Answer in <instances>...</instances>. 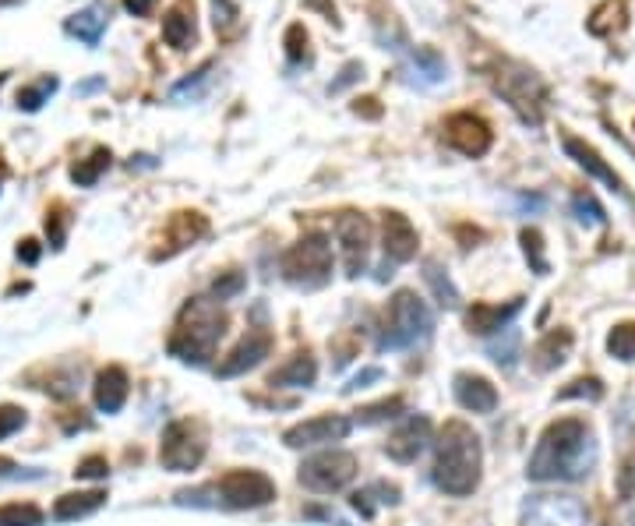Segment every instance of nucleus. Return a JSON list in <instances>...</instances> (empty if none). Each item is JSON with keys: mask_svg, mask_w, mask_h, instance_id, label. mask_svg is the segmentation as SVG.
I'll use <instances>...</instances> for the list:
<instances>
[{"mask_svg": "<svg viewBox=\"0 0 635 526\" xmlns=\"http://www.w3.org/2000/svg\"><path fill=\"white\" fill-rule=\"evenodd\" d=\"M597 463V442L593 431L579 417H565L554 421L551 428L540 435L537 449L530 456L526 474L530 481H583Z\"/></svg>", "mask_w": 635, "mask_h": 526, "instance_id": "1", "label": "nucleus"}, {"mask_svg": "<svg viewBox=\"0 0 635 526\" xmlns=\"http://www.w3.org/2000/svg\"><path fill=\"white\" fill-rule=\"evenodd\" d=\"M480 466H484V452H480V438L473 435L470 424L463 421L445 424L438 438V459H434V484L445 495L466 498L477 491Z\"/></svg>", "mask_w": 635, "mask_h": 526, "instance_id": "2", "label": "nucleus"}, {"mask_svg": "<svg viewBox=\"0 0 635 526\" xmlns=\"http://www.w3.org/2000/svg\"><path fill=\"white\" fill-rule=\"evenodd\" d=\"M223 332H226V315L219 311V304L195 297L180 311V322L170 336V354L184 364H205L216 354Z\"/></svg>", "mask_w": 635, "mask_h": 526, "instance_id": "3", "label": "nucleus"}, {"mask_svg": "<svg viewBox=\"0 0 635 526\" xmlns=\"http://www.w3.org/2000/svg\"><path fill=\"white\" fill-rule=\"evenodd\" d=\"M434 329V315L413 290H399L389 304V318L381 325L378 350H410L413 343H424Z\"/></svg>", "mask_w": 635, "mask_h": 526, "instance_id": "4", "label": "nucleus"}, {"mask_svg": "<svg viewBox=\"0 0 635 526\" xmlns=\"http://www.w3.org/2000/svg\"><path fill=\"white\" fill-rule=\"evenodd\" d=\"M283 279L297 290H322L332 279V248L325 233H307L304 241H297L279 262Z\"/></svg>", "mask_w": 635, "mask_h": 526, "instance_id": "5", "label": "nucleus"}, {"mask_svg": "<svg viewBox=\"0 0 635 526\" xmlns=\"http://www.w3.org/2000/svg\"><path fill=\"white\" fill-rule=\"evenodd\" d=\"M491 82H494V92H498V96L505 99V103L512 106L526 124H540V117H544V103H547V89L530 68L512 64V61H501L498 68H494Z\"/></svg>", "mask_w": 635, "mask_h": 526, "instance_id": "6", "label": "nucleus"}, {"mask_svg": "<svg viewBox=\"0 0 635 526\" xmlns=\"http://www.w3.org/2000/svg\"><path fill=\"white\" fill-rule=\"evenodd\" d=\"M209 449V435L198 421H173L163 431V442H159V463L170 470V474H191L198 463L205 459Z\"/></svg>", "mask_w": 635, "mask_h": 526, "instance_id": "7", "label": "nucleus"}, {"mask_svg": "<svg viewBox=\"0 0 635 526\" xmlns=\"http://www.w3.org/2000/svg\"><path fill=\"white\" fill-rule=\"evenodd\" d=\"M353 477H357V456H353V452H343V449L318 452V456L300 463V484L318 491V495L343 491Z\"/></svg>", "mask_w": 635, "mask_h": 526, "instance_id": "8", "label": "nucleus"}, {"mask_svg": "<svg viewBox=\"0 0 635 526\" xmlns=\"http://www.w3.org/2000/svg\"><path fill=\"white\" fill-rule=\"evenodd\" d=\"M216 495L230 509H262L276 498V484L262 470H230V474L219 477Z\"/></svg>", "mask_w": 635, "mask_h": 526, "instance_id": "9", "label": "nucleus"}, {"mask_svg": "<svg viewBox=\"0 0 635 526\" xmlns=\"http://www.w3.org/2000/svg\"><path fill=\"white\" fill-rule=\"evenodd\" d=\"M336 241L343 251L346 276H360L367 269V251H371V223L360 212H339Z\"/></svg>", "mask_w": 635, "mask_h": 526, "instance_id": "10", "label": "nucleus"}, {"mask_svg": "<svg viewBox=\"0 0 635 526\" xmlns=\"http://www.w3.org/2000/svg\"><path fill=\"white\" fill-rule=\"evenodd\" d=\"M526 526H586V509L572 495H537L523 509Z\"/></svg>", "mask_w": 635, "mask_h": 526, "instance_id": "11", "label": "nucleus"}, {"mask_svg": "<svg viewBox=\"0 0 635 526\" xmlns=\"http://www.w3.org/2000/svg\"><path fill=\"white\" fill-rule=\"evenodd\" d=\"M353 421L343 414H322V417H311V421H300L293 424L290 431L283 435V442L290 449H307V445H329V442H343L350 435Z\"/></svg>", "mask_w": 635, "mask_h": 526, "instance_id": "12", "label": "nucleus"}, {"mask_svg": "<svg viewBox=\"0 0 635 526\" xmlns=\"http://www.w3.org/2000/svg\"><path fill=\"white\" fill-rule=\"evenodd\" d=\"M445 142L456 152H463V156L477 159L491 149L494 135L484 117H477V113H452L449 121H445Z\"/></svg>", "mask_w": 635, "mask_h": 526, "instance_id": "13", "label": "nucleus"}, {"mask_svg": "<svg viewBox=\"0 0 635 526\" xmlns=\"http://www.w3.org/2000/svg\"><path fill=\"white\" fill-rule=\"evenodd\" d=\"M272 343H276V339H272L269 329H251L237 346H233L230 354L223 357V364H219L216 375L219 378H237V375H244V371L258 368V364L272 354Z\"/></svg>", "mask_w": 635, "mask_h": 526, "instance_id": "14", "label": "nucleus"}, {"mask_svg": "<svg viewBox=\"0 0 635 526\" xmlns=\"http://www.w3.org/2000/svg\"><path fill=\"white\" fill-rule=\"evenodd\" d=\"M427 445H431V421H427V417H410V421L399 424L396 435L385 442V452H389V459H396V463H417Z\"/></svg>", "mask_w": 635, "mask_h": 526, "instance_id": "15", "label": "nucleus"}, {"mask_svg": "<svg viewBox=\"0 0 635 526\" xmlns=\"http://www.w3.org/2000/svg\"><path fill=\"white\" fill-rule=\"evenodd\" d=\"M209 233V219L202 216V212H177V216L170 219V226H166V233H163V241H166V248L163 251H156V262L159 258H173L177 251H184V248H191V244H198Z\"/></svg>", "mask_w": 635, "mask_h": 526, "instance_id": "16", "label": "nucleus"}, {"mask_svg": "<svg viewBox=\"0 0 635 526\" xmlns=\"http://www.w3.org/2000/svg\"><path fill=\"white\" fill-rule=\"evenodd\" d=\"M417 230L403 212H385V262L403 265L417 258Z\"/></svg>", "mask_w": 635, "mask_h": 526, "instance_id": "17", "label": "nucleus"}, {"mask_svg": "<svg viewBox=\"0 0 635 526\" xmlns=\"http://www.w3.org/2000/svg\"><path fill=\"white\" fill-rule=\"evenodd\" d=\"M452 392H456L459 406L470 410V414H491L498 406V389L484 375H473V371H459L456 382H452Z\"/></svg>", "mask_w": 635, "mask_h": 526, "instance_id": "18", "label": "nucleus"}, {"mask_svg": "<svg viewBox=\"0 0 635 526\" xmlns=\"http://www.w3.org/2000/svg\"><path fill=\"white\" fill-rule=\"evenodd\" d=\"M198 25H195V0H177L163 15V39L173 50H187L195 43Z\"/></svg>", "mask_w": 635, "mask_h": 526, "instance_id": "19", "label": "nucleus"}, {"mask_svg": "<svg viewBox=\"0 0 635 526\" xmlns=\"http://www.w3.org/2000/svg\"><path fill=\"white\" fill-rule=\"evenodd\" d=\"M523 311V301H512V304H473L470 311H466V325H470L473 336H491V332H501L512 318Z\"/></svg>", "mask_w": 635, "mask_h": 526, "instance_id": "20", "label": "nucleus"}, {"mask_svg": "<svg viewBox=\"0 0 635 526\" xmlns=\"http://www.w3.org/2000/svg\"><path fill=\"white\" fill-rule=\"evenodd\" d=\"M127 392H131V382H127L124 368H103L96 378V406L103 414H117L120 406L127 403Z\"/></svg>", "mask_w": 635, "mask_h": 526, "instance_id": "21", "label": "nucleus"}, {"mask_svg": "<svg viewBox=\"0 0 635 526\" xmlns=\"http://www.w3.org/2000/svg\"><path fill=\"white\" fill-rule=\"evenodd\" d=\"M565 152L572 159H576L579 166H583L590 177H597V181H604L611 191H618V195H625V184H621V177L611 170V166L604 163V159L597 156V149H590L586 142H579V138H565Z\"/></svg>", "mask_w": 635, "mask_h": 526, "instance_id": "22", "label": "nucleus"}, {"mask_svg": "<svg viewBox=\"0 0 635 526\" xmlns=\"http://www.w3.org/2000/svg\"><path fill=\"white\" fill-rule=\"evenodd\" d=\"M106 22H110V8H106V4H92V8L71 15L68 22H64V32L82 39L85 46H99V39H103L106 32Z\"/></svg>", "mask_w": 635, "mask_h": 526, "instance_id": "23", "label": "nucleus"}, {"mask_svg": "<svg viewBox=\"0 0 635 526\" xmlns=\"http://www.w3.org/2000/svg\"><path fill=\"white\" fill-rule=\"evenodd\" d=\"M406 78H410L413 85H438L445 82V75H449V68H445V61L438 57V50H431V46H420V50L410 53V61L403 64Z\"/></svg>", "mask_w": 635, "mask_h": 526, "instance_id": "24", "label": "nucleus"}, {"mask_svg": "<svg viewBox=\"0 0 635 526\" xmlns=\"http://www.w3.org/2000/svg\"><path fill=\"white\" fill-rule=\"evenodd\" d=\"M568 354H572V332L554 329V332H547L537 346H533L530 357H533V368L537 371H554L558 364L568 361Z\"/></svg>", "mask_w": 635, "mask_h": 526, "instance_id": "25", "label": "nucleus"}, {"mask_svg": "<svg viewBox=\"0 0 635 526\" xmlns=\"http://www.w3.org/2000/svg\"><path fill=\"white\" fill-rule=\"evenodd\" d=\"M314 378H318V364H314V357L307 354H297L293 361H286L283 368L272 371L269 385L272 389H307V385H314Z\"/></svg>", "mask_w": 635, "mask_h": 526, "instance_id": "26", "label": "nucleus"}, {"mask_svg": "<svg viewBox=\"0 0 635 526\" xmlns=\"http://www.w3.org/2000/svg\"><path fill=\"white\" fill-rule=\"evenodd\" d=\"M106 505V491H75V495H60L53 505V519L57 523H71V519H85Z\"/></svg>", "mask_w": 635, "mask_h": 526, "instance_id": "27", "label": "nucleus"}, {"mask_svg": "<svg viewBox=\"0 0 635 526\" xmlns=\"http://www.w3.org/2000/svg\"><path fill=\"white\" fill-rule=\"evenodd\" d=\"M396 502H399V488L396 484H385V481L371 484V488L353 495V509H357L364 519H371L374 512H378V505H396Z\"/></svg>", "mask_w": 635, "mask_h": 526, "instance_id": "28", "label": "nucleus"}, {"mask_svg": "<svg viewBox=\"0 0 635 526\" xmlns=\"http://www.w3.org/2000/svg\"><path fill=\"white\" fill-rule=\"evenodd\" d=\"M106 170H110V149H96L89 159H78V163L71 166V181H75L78 188H92Z\"/></svg>", "mask_w": 635, "mask_h": 526, "instance_id": "29", "label": "nucleus"}, {"mask_svg": "<svg viewBox=\"0 0 635 526\" xmlns=\"http://www.w3.org/2000/svg\"><path fill=\"white\" fill-rule=\"evenodd\" d=\"M424 283L434 290L438 304H445V308H459V290H456V283H452L449 272L441 269L438 262H424Z\"/></svg>", "mask_w": 635, "mask_h": 526, "instance_id": "30", "label": "nucleus"}, {"mask_svg": "<svg viewBox=\"0 0 635 526\" xmlns=\"http://www.w3.org/2000/svg\"><path fill=\"white\" fill-rule=\"evenodd\" d=\"M607 354L618 357V361H635V322H621L607 336Z\"/></svg>", "mask_w": 635, "mask_h": 526, "instance_id": "31", "label": "nucleus"}, {"mask_svg": "<svg viewBox=\"0 0 635 526\" xmlns=\"http://www.w3.org/2000/svg\"><path fill=\"white\" fill-rule=\"evenodd\" d=\"M406 410L403 396H392V399H381V403H371L364 410H357V424H381V421H392Z\"/></svg>", "mask_w": 635, "mask_h": 526, "instance_id": "32", "label": "nucleus"}, {"mask_svg": "<svg viewBox=\"0 0 635 526\" xmlns=\"http://www.w3.org/2000/svg\"><path fill=\"white\" fill-rule=\"evenodd\" d=\"M0 526H43V512L29 502L0 505Z\"/></svg>", "mask_w": 635, "mask_h": 526, "instance_id": "33", "label": "nucleus"}, {"mask_svg": "<svg viewBox=\"0 0 635 526\" xmlns=\"http://www.w3.org/2000/svg\"><path fill=\"white\" fill-rule=\"evenodd\" d=\"M212 22L219 36H237L240 32V8L233 0H212Z\"/></svg>", "mask_w": 635, "mask_h": 526, "instance_id": "34", "label": "nucleus"}, {"mask_svg": "<svg viewBox=\"0 0 635 526\" xmlns=\"http://www.w3.org/2000/svg\"><path fill=\"white\" fill-rule=\"evenodd\" d=\"M572 212H576L579 223L586 226H604L607 223V212L600 209V202L590 195V191H579V195H572Z\"/></svg>", "mask_w": 635, "mask_h": 526, "instance_id": "35", "label": "nucleus"}, {"mask_svg": "<svg viewBox=\"0 0 635 526\" xmlns=\"http://www.w3.org/2000/svg\"><path fill=\"white\" fill-rule=\"evenodd\" d=\"M57 92V78H43V82L29 85V89L18 92V110H29L36 113L43 103H50V96Z\"/></svg>", "mask_w": 635, "mask_h": 526, "instance_id": "36", "label": "nucleus"}, {"mask_svg": "<svg viewBox=\"0 0 635 526\" xmlns=\"http://www.w3.org/2000/svg\"><path fill=\"white\" fill-rule=\"evenodd\" d=\"M523 251H526V258H530V265H533V272H540L544 276L547 272V258H544V237H540V230H523Z\"/></svg>", "mask_w": 635, "mask_h": 526, "instance_id": "37", "label": "nucleus"}, {"mask_svg": "<svg viewBox=\"0 0 635 526\" xmlns=\"http://www.w3.org/2000/svg\"><path fill=\"white\" fill-rule=\"evenodd\" d=\"M590 399V403H597L600 396H604V385H600V378H576V382L568 385V389L558 392V399Z\"/></svg>", "mask_w": 635, "mask_h": 526, "instance_id": "38", "label": "nucleus"}, {"mask_svg": "<svg viewBox=\"0 0 635 526\" xmlns=\"http://www.w3.org/2000/svg\"><path fill=\"white\" fill-rule=\"evenodd\" d=\"M247 286V279H244V272H223V276L212 283V297L216 301H230V297H237L240 290Z\"/></svg>", "mask_w": 635, "mask_h": 526, "instance_id": "39", "label": "nucleus"}, {"mask_svg": "<svg viewBox=\"0 0 635 526\" xmlns=\"http://www.w3.org/2000/svg\"><path fill=\"white\" fill-rule=\"evenodd\" d=\"M286 57H290L293 64L307 57V32H304V25H290V29H286Z\"/></svg>", "mask_w": 635, "mask_h": 526, "instance_id": "40", "label": "nucleus"}, {"mask_svg": "<svg viewBox=\"0 0 635 526\" xmlns=\"http://www.w3.org/2000/svg\"><path fill=\"white\" fill-rule=\"evenodd\" d=\"M22 424H25L22 406H0V442L11 438L15 431H22Z\"/></svg>", "mask_w": 635, "mask_h": 526, "instance_id": "41", "label": "nucleus"}, {"mask_svg": "<svg viewBox=\"0 0 635 526\" xmlns=\"http://www.w3.org/2000/svg\"><path fill=\"white\" fill-rule=\"evenodd\" d=\"M106 474H110V463H106L103 456L82 459V463H78V470H75L78 481H99V477H106Z\"/></svg>", "mask_w": 635, "mask_h": 526, "instance_id": "42", "label": "nucleus"}, {"mask_svg": "<svg viewBox=\"0 0 635 526\" xmlns=\"http://www.w3.org/2000/svg\"><path fill=\"white\" fill-rule=\"evenodd\" d=\"M209 75H212V64H205L202 71H195V75H191V78H184V82H177V85H173V99L187 96V92H191V96H195V92L202 89L205 82H209Z\"/></svg>", "mask_w": 635, "mask_h": 526, "instance_id": "43", "label": "nucleus"}, {"mask_svg": "<svg viewBox=\"0 0 635 526\" xmlns=\"http://www.w3.org/2000/svg\"><path fill=\"white\" fill-rule=\"evenodd\" d=\"M618 495L621 498L635 495V452L621 463V470H618Z\"/></svg>", "mask_w": 635, "mask_h": 526, "instance_id": "44", "label": "nucleus"}, {"mask_svg": "<svg viewBox=\"0 0 635 526\" xmlns=\"http://www.w3.org/2000/svg\"><path fill=\"white\" fill-rule=\"evenodd\" d=\"M360 75H364V68H360L357 61H353V64H346V68H343V75H339L336 82L329 85V92H343L346 85H353V82H357Z\"/></svg>", "mask_w": 635, "mask_h": 526, "instance_id": "45", "label": "nucleus"}, {"mask_svg": "<svg viewBox=\"0 0 635 526\" xmlns=\"http://www.w3.org/2000/svg\"><path fill=\"white\" fill-rule=\"evenodd\" d=\"M371 382H381V368H367L360 371L357 378H350V385H346V392H357V389H367Z\"/></svg>", "mask_w": 635, "mask_h": 526, "instance_id": "46", "label": "nucleus"}, {"mask_svg": "<svg viewBox=\"0 0 635 526\" xmlns=\"http://www.w3.org/2000/svg\"><path fill=\"white\" fill-rule=\"evenodd\" d=\"M159 0H124V8L131 11L135 18H145V15H152V8H156Z\"/></svg>", "mask_w": 635, "mask_h": 526, "instance_id": "47", "label": "nucleus"}, {"mask_svg": "<svg viewBox=\"0 0 635 526\" xmlns=\"http://www.w3.org/2000/svg\"><path fill=\"white\" fill-rule=\"evenodd\" d=\"M307 8H318L325 18H329V22H339V11H336V4H332V0H307Z\"/></svg>", "mask_w": 635, "mask_h": 526, "instance_id": "48", "label": "nucleus"}, {"mask_svg": "<svg viewBox=\"0 0 635 526\" xmlns=\"http://www.w3.org/2000/svg\"><path fill=\"white\" fill-rule=\"evenodd\" d=\"M18 258H22V262H29V265H36L39 262V244L36 241H22V248H18Z\"/></svg>", "mask_w": 635, "mask_h": 526, "instance_id": "49", "label": "nucleus"}, {"mask_svg": "<svg viewBox=\"0 0 635 526\" xmlns=\"http://www.w3.org/2000/svg\"><path fill=\"white\" fill-rule=\"evenodd\" d=\"M519 205H523V209H544V198L540 195H519Z\"/></svg>", "mask_w": 635, "mask_h": 526, "instance_id": "50", "label": "nucleus"}, {"mask_svg": "<svg viewBox=\"0 0 635 526\" xmlns=\"http://www.w3.org/2000/svg\"><path fill=\"white\" fill-rule=\"evenodd\" d=\"M99 85H103V82H99V78H96V82H85V85H82V89H78V92H96Z\"/></svg>", "mask_w": 635, "mask_h": 526, "instance_id": "51", "label": "nucleus"}, {"mask_svg": "<svg viewBox=\"0 0 635 526\" xmlns=\"http://www.w3.org/2000/svg\"><path fill=\"white\" fill-rule=\"evenodd\" d=\"M632 526H635V519H632Z\"/></svg>", "mask_w": 635, "mask_h": 526, "instance_id": "52", "label": "nucleus"}]
</instances>
